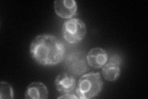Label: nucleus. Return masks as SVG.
<instances>
[{"label":"nucleus","mask_w":148,"mask_h":99,"mask_svg":"<svg viewBox=\"0 0 148 99\" xmlns=\"http://www.w3.org/2000/svg\"><path fill=\"white\" fill-rule=\"evenodd\" d=\"M65 46L56 37L51 34H41L32 41L30 52L36 63L45 66L56 65L63 60Z\"/></svg>","instance_id":"f257e3e1"},{"label":"nucleus","mask_w":148,"mask_h":99,"mask_svg":"<svg viewBox=\"0 0 148 99\" xmlns=\"http://www.w3.org/2000/svg\"><path fill=\"white\" fill-rule=\"evenodd\" d=\"M103 87L100 73L90 72L80 78L75 87V95L81 99H90L98 96Z\"/></svg>","instance_id":"f03ea898"},{"label":"nucleus","mask_w":148,"mask_h":99,"mask_svg":"<svg viewBox=\"0 0 148 99\" xmlns=\"http://www.w3.org/2000/svg\"><path fill=\"white\" fill-rule=\"evenodd\" d=\"M86 34V25L80 19L71 18L63 23L62 34L65 40L69 44L79 43L84 39Z\"/></svg>","instance_id":"7ed1b4c3"},{"label":"nucleus","mask_w":148,"mask_h":99,"mask_svg":"<svg viewBox=\"0 0 148 99\" xmlns=\"http://www.w3.org/2000/svg\"><path fill=\"white\" fill-rule=\"evenodd\" d=\"M121 59L119 56L114 55L111 56L108 60L102 69V73L104 78L108 81H115L119 78L121 69Z\"/></svg>","instance_id":"20e7f679"},{"label":"nucleus","mask_w":148,"mask_h":99,"mask_svg":"<svg viewBox=\"0 0 148 99\" xmlns=\"http://www.w3.org/2000/svg\"><path fill=\"white\" fill-rule=\"evenodd\" d=\"M56 15L63 19H71L77 11V4L74 0H57L54 2Z\"/></svg>","instance_id":"39448f33"},{"label":"nucleus","mask_w":148,"mask_h":99,"mask_svg":"<svg viewBox=\"0 0 148 99\" xmlns=\"http://www.w3.org/2000/svg\"><path fill=\"white\" fill-rule=\"evenodd\" d=\"M54 84L58 92L63 94L72 93L76 87V80L72 75L64 72L56 78Z\"/></svg>","instance_id":"423d86ee"},{"label":"nucleus","mask_w":148,"mask_h":99,"mask_svg":"<svg viewBox=\"0 0 148 99\" xmlns=\"http://www.w3.org/2000/svg\"><path fill=\"white\" fill-rule=\"evenodd\" d=\"M88 64L95 69L103 68L108 60L106 51L100 47H95L90 50L86 56Z\"/></svg>","instance_id":"0eeeda50"},{"label":"nucleus","mask_w":148,"mask_h":99,"mask_svg":"<svg viewBox=\"0 0 148 99\" xmlns=\"http://www.w3.org/2000/svg\"><path fill=\"white\" fill-rule=\"evenodd\" d=\"M48 97V89L41 82H34L30 84L25 93V98L27 99H47Z\"/></svg>","instance_id":"6e6552de"},{"label":"nucleus","mask_w":148,"mask_h":99,"mask_svg":"<svg viewBox=\"0 0 148 99\" xmlns=\"http://www.w3.org/2000/svg\"><path fill=\"white\" fill-rule=\"evenodd\" d=\"M14 98V92L11 86L9 83L1 81L0 86V98L12 99Z\"/></svg>","instance_id":"1a4fd4ad"},{"label":"nucleus","mask_w":148,"mask_h":99,"mask_svg":"<svg viewBox=\"0 0 148 99\" xmlns=\"http://www.w3.org/2000/svg\"><path fill=\"white\" fill-rule=\"evenodd\" d=\"M58 98H78V97L75 95V94L72 93H65L62 94L61 96H59Z\"/></svg>","instance_id":"9d476101"}]
</instances>
